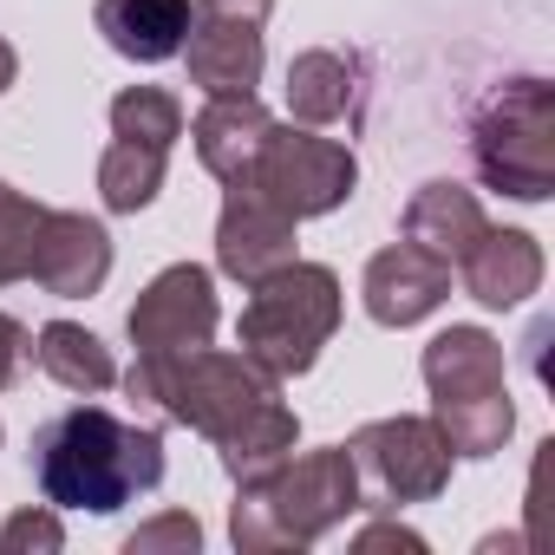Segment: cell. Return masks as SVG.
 <instances>
[{"mask_svg": "<svg viewBox=\"0 0 555 555\" xmlns=\"http://www.w3.org/2000/svg\"><path fill=\"white\" fill-rule=\"evenodd\" d=\"M295 438H301V418L274 399V405H261L242 431H229V438L216 444V457H222V470H229L235 490H242V483H261L268 470H282V464L295 457Z\"/></svg>", "mask_w": 555, "mask_h": 555, "instance_id": "d6986e66", "label": "cell"}, {"mask_svg": "<svg viewBox=\"0 0 555 555\" xmlns=\"http://www.w3.org/2000/svg\"><path fill=\"white\" fill-rule=\"evenodd\" d=\"M112 138L170 151V144L183 138V105H177L164 86H125V92L112 99Z\"/></svg>", "mask_w": 555, "mask_h": 555, "instance_id": "7402d4cb", "label": "cell"}, {"mask_svg": "<svg viewBox=\"0 0 555 555\" xmlns=\"http://www.w3.org/2000/svg\"><path fill=\"white\" fill-rule=\"evenodd\" d=\"M360 295H366V314H373L379 327H418V321L438 314L444 295H451V261L425 255L418 242H392V248H379V255L366 261Z\"/></svg>", "mask_w": 555, "mask_h": 555, "instance_id": "8fae6325", "label": "cell"}, {"mask_svg": "<svg viewBox=\"0 0 555 555\" xmlns=\"http://www.w3.org/2000/svg\"><path fill=\"white\" fill-rule=\"evenodd\" d=\"M340 327V274L321 268V261H288L261 274V282L248 288V308H242V353L274 373V379H301L314 373L321 347L334 340Z\"/></svg>", "mask_w": 555, "mask_h": 555, "instance_id": "5b68a950", "label": "cell"}, {"mask_svg": "<svg viewBox=\"0 0 555 555\" xmlns=\"http://www.w3.org/2000/svg\"><path fill=\"white\" fill-rule=\"evenodd\" d=\"M164 157L157 144H131V138H112L105 157H99V196L112 216H138L157 190H164Z\"/></svg>", "mask_w": 555, "mask_h": 555, "instance_id": "44dd1931", "label": "cell"}, {"mask_svg": "<svg viewBox=\"0 0 555 555\" xmlns=\"http://www.w3.org/2000/svg\"><path fill=\"white\" fill-rule=\"evenodd\" d=\"M34 360V334L14 321V314H0V392H8L21 379V366Z\"/></svg>", "mask_w": 555, "mask_h": 555, "instance_id": "484cf974", "label": "cell"}, {"mask_svg": "<svg viewBox=\"0 0 555 555\" xmlns=\"http://www.w3.org/2000/svg\"><path fill=\"white\" fill-rule=\"evenodd\" d=\"M14 79H21V53H14V47H8V40H0V92H8V86H14Z\"/></svg>", "mask_w": 555, "mask_h": 555, "instance_id": "f1b7e54d", "label": "cell"}, {"mask_svg": "<svg viewBox=\"0 0 555 555\" xmlns=\"http://www.w3.org/2000/svg\"><path fill=\"white\" fill-rule=\"evenodd\" d=\"M125 334H131L138 353H190V347H209V334H216V282H209V268H196V261L164 268L157 282L131 301Z\"/></svg>", "mask_w": 555, "mask_h": 555, "instance_id": "9c48e42d", "label": "cell"}, {"mask_svg": "<svg viewBox=\"0 0 555 555\" xmlns=\"http://www.w3.org/2000/svg\"><path fill=\"white\" fill-rule=\"evenodd\" d=\"M34 360H40L47 379H60L66 392H86V399L118 386V360H112V347H105L99 334L73 327V321H47L40 340H34Z\"/></svg>", "mask_w": 555, "mask_h": 555, "instance_id": "ac0fdd59", "label": "cell"}, {"mask_svg": "<svg viewBox=\"0 0 555 555\" xmlns=\"http://www.w3.org/2000/svg\"><path fill=\"white\" fill-rule=\"evenodd\" d=\"M360 183V164L347 144L334 138H314V131H295V125H268L255 164H248V190L268 196L282 216L308 222V216H327L353 196Z\"/></svg>", "mask_w": 555, "mask_h": 555, "instance_id": "ba28073f", "label": "cell"}, {"mask_svg": "<svg viewBox=\"0 0 555 555\" xmlns=\"http://www.w3.org/2000/svg\"><path fill=\"white\" fill-rule=\"evenodd\" d=\"M353 99H360V66L347 53L321 47V53H301L288 66V112L301 125H334V118L353 112Z\"/></svg>", "mask_w": 555, "mask_h": 555, "instance_id": "ffe728a7", "label": "cell"}, {"mask_svg": "<svg viewBox=\"0 0 555 555\" xmlns=\"http://www.w3.org/2000/svg\"><path fill=\"white\" fill-rule=\"evenodd\" d=\"M268 8L274 0H196V14H216V21H268Z\"/></svg>", "mask_w": 555, "mask_h": 555, "instance_id": "83f0119b", "label": "cell"}, {"mask_svg": "<svg viewBox=\"0 0 555 555\" xmlns=\"http://www.w3.org/2000/svg\"><path fill=\"white\" fill-rule=\"evenodd\" d=\"M183 66H190V86H203L209 99L255 92L261 86V27L255 21H216V14L190 8Z\"/></svg>", "mask_w": 555, "mask_h": 555, "instance_id": "4fadbf2b", "label": "cell"}, {"mask_svg": "<svg viewBox=\"0 0 555 555\" xmlns=\"http://www.w3.org/2000/svg\"><path fill=\"white\" fill-rule=\"evenodd\" d=\"M27 274H34L47 295H60V301L99 295L105 274H112V235H105V222H92L79 209H47Z\"/></svg>", "mask_w": 555, "mask_h": 555, "instance_id": "7c38bea8", "label": "cell"}, {"mask_svg": "<svg viewBox=\"0 0 555 555\" xmlns=\"http://www.w3.org/2000/svg\"><path fill=\"white\" fill-rule=\"evenodd\" d=\"M196 542H203V529H196V516H157V522H144V529H131V542H125V555H157V548H183V555H196Z\"/></svg>", "mask_w": 555, "mask_h": 555, "instance_id": "d4e9b609", "label": "cell"}, {"mask_svg": "<svg viewBox=\"0 0 555 555\" xmlns=\"http://www.w3.org/2000/svg\"><path fill=\"white\" fill-rule=\"evenodd\" d=\"M477 177L516 203H542L555 190V86L548 79H509L477 131H470Z\"/></svg>", "mask_w": 555, "mask_h": 555, "instance_id": "8992f818", "label": "cell"}, {"mask_svg": "<svg viewBox=\"0 0 555 555\" xmlns=\"http://www.w3.org/2000/svg\"><path fill=\"white\" fill-rule=\"evenodd\" d=\"M99 34L112 53L138 60V66H164L183 53V34H190V0H99L92 8Z\"/></svg>", "mask_w": 555, "mask_h": 555, "instance_id": "2e32d148", "label": "cell"}, {"mask_svg": "<svg viewBox=\"0 0 555 555\" xmlns=\"http://www.w3.org/2000/svg\"><path fill=\"white\" fill-rule=\"evenodd\" d=\"M125 392L170 418L203 431L209 444H222L229 431H242L261 405L282 399V379L261 373L248 353H216V347H190V353H138V366L125 373Z\"/></svg>", "mask_w": 555, "mask_h": 555, "instance_id": "7a4b0ae2", "label": "cell"}, {"mask_svg": "<svg viewBox=\"0 0 555 555\" xmlns=\"http://www.w3.org/2000/svg\"><path fill=\"white\" fill-rule=\"evenodd\" d=\"M353 548H360V555H373V548H405V555H425V535H412V529H399V522H373V529H360V535H353Z\"/></svg>", "mask_w": 555, "mask_h": 555, "instance_id": "4316f807", "label": "cell"}, {"mask_svg": "<svg viewBox=\"0 0 555 555\" xmlns=\"http://www.w3.org/2000/svg\"><path fill=\"white\" fill-rule=\"evenodd\" d=\"M464 274V295L483 308H522L542 288V248L522 229H483L470 242V255L457 261Z\"/></svg>", "mask_w": 555, "mask_h": 555, "instance_id": "5bb4252c", "label": "cell"}, {"mask_svg": "<svg viewBox=\"0 0 555 555\" xmlns=\"http://www.w3.org/2000/svg\"><path fill=\"white\" fill-rule=\"evenodd\" d=\"M425 386H431V425L451 444V457H490L516 431L509 379H503V340L483 327H444L425 347Z\"/></svg>", "mask_w": 555, "mask_h": 555, "instance_id": "277c9868", "label": "cell"}, {"mask_svg": "<svg viewBox=\"0 0 555 555\" xmlns=\"http://www.w3.org/2000/svg\"><path fill=\"white\" fill-rule=\"evenodd\" d=\"M268 105L255 99V92H229V99H209L203 112H196V125H190V138H196V157H203V170L229 190V183H248V164H255V151H261V138H268Z\"/></svg>", "mask_w": 555, "mask_h": 555, "instance_id": "9a60e30c", "label": "cell"}, {"mask_svg": "<svg viewBox=\"0 0 555 555\" xmlns=\"http://www.w3.org/2000/svg\"><path fill=\"white\" fill-rule=\"evenodd\" d=\"M360 496L373 509H405V503H431L451 483V444L438 438L431 418H373L347 438Z\"/></svg>", "mask_w": 555, "mask_h": 555, "instance_id": "52a82bcc", "label": "cell"}, {"mask_svg": "<svg viewBox=\"0 0 555 555\" xmlns=\"http://www.w3.org/2000/svg\"><path fill=\"white\" fill-rule=\"evenodd\" d=\"M40 222H47V203L21 196L14 183H0V288L27 282V268H34V242H40Z\"/></svg>", "mask_w": 555, "mask_h": 555, "instance_id": "603a6c76", "label": "cell"}, {"mask_svg": "<svg viewBox=\"0 0 555 555\" xmlns=\"http://www.w3.org/2000/svg\"><path fill=\"white\" fill-rule=\"evenodd\" d=\"M490 222H483V203L464 190V183H425L412 203H405V242H418L425 255H438V261H464L470 255V242L483 235Z\"/></svg>", "mask_w": 555, "mask_h": 555, "instance_id": "e0dca14e", "label": "cell"}, {"mask_svg": "<svg viewBox=\"0 0 555 555\" xmlns=\"http://www.w3.org/2000/svg\"><path fill=\"white\" fill-rule=\"evenodd\" d=\"M288 261H295V216H282L248 183H229L222 216H216V268L235 274L242 288H255L261 274L288 268Z\"/></svg>", "mask_w": 555, "mask_h": 555, "instance_id": "30bf717a", "label": "cell"}, {"mask_svg": "<svg viewBox=\"0 0 555 555\" xmlns=\"http://www.w3.org/2000/svg\"><path fill=\"white\" fill-rule=\"evenodd\" d=\"M353 509H366L360 477L347 444L288 457L282 470H268L261 483H242L235 509H229V535L242 555H268V548H308L327 529H340Z\"/></svg>", "mask_w": 555, "mask_h": 555, "instance_id": "3957f363", "label": "cell"}, {"mask_svg": "<svg viewBox=\"0 0 555 555\" xmlns=\"http://www.w3.org/2000/svg\"><path fill=\"white\" fill-rule=\"evenodd\" d=\"M34 477L53 509L112 516L164 483V438L157 425H131L105 405H73L34 431Z\"/></svg>", "mask_w": 555, "mask_h": 555, "instance_id": "6da1fadb", "label": "cell"}, {"mask_svg": "<svg viewBox=\"0 0 555 555\" xmlns=\"http://www.w3.org/2000/svg\"><path fill=\"white\" fill-rule=\"evenodd\" d=\"M27 548H40V555L66 548V529H60L53 509H21V516H8V529H0V555H27Z\"/></svg>", "mask_w": 555, "mask_h": 555, "instance_id": "cb8c5ba5", "label": "cell"}]
</instances>
